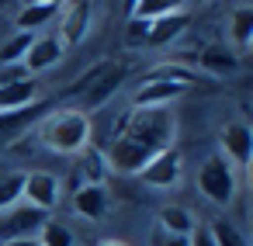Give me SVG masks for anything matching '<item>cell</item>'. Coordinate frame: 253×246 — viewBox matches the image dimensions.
<instances>
[{
	"mask_svg": "<svg viewBox=\"0 0 253 246\" xmlns=\"http://www.w3.org/2000/svg\"><path fill=\"white\" fill-rule=\"evenodd\" d=\"M63 42L56 39V35H39L32 45H28V52H25V59H21V70L28 73V77H35V73H45V70H52L59 59H63Z\"/></svg>",
	"mask_w": 253,
	"mask_h": 246,
	"instance_id": "obj_10",
	"label": "cell"
},
{
	"mask_svg": "<svg viewBox=\"0 0 253 246\" xmlns=\"http://www.w3.org/2000/svg\"><path fill=\"white\" fill-rule=\"evenodd\" d=\"M97 246H128V243H125V239H101Z\"/></svg>",
	"mask_w": 253,
	"mask_h": 246,
	"instance_id": "obj_32",
	"label": "cell"
},
{
	"mask_svg": "<svg viewBox=\"0 0 253 246\" xmlns=\"http://www.w3.org/2000/svg\"><path fill=\"white\" fill-rule=\"evenodd\" d=\"M187 87L180 83H163V80H142V87L132 94V108L135 111H149V108H170Z\"/></svg>",
	"mask_w": 253,
	"mask_h": 246,
	"instance_id": "obj_11",
	"label": "cell"
},
{
	"mask_svg": "<svg viewBox=\"0 0 253 246\" xmlns=\"http://www.w3.org/2000/svg\"><path fill=\"white\" fill-rule=\"evenodd\" d=\"M49 222L45 211L18 201L14 208L0 211V243H11V239H35L42 232V225Z\"/></svg>",
	"mask_w": 253,
	"mask_h": 246,
	"instance_id": "obj_4",
	"label": "cell"
},
{
	"mask_svg": "<svg viewBox=\"0 0 253 246\" xmlns=\"http://www.w3.org/2000/svg\"><path fill=\"white\" fill-rule=\"evenodd\" d=\"M32 42H35V35H28V32H18L11 42H4L0 45V66H21V59H25Z\"/></svg>",
	"mask_w": 253,
	"mask_h": 246,
	"instance_id": "obj_24",
	"label": "cell"
},
{
	"mask_svg": "<svg viewBox=\"0 0 253 246\" xmlns=\"http://www.w3.org/2000/svg\"><path fill=\"white\" fill-rule=\"evenodd\" d=\"M108 205H111V194L108 187H97V184H80L73 191V211L90 218V222H101L108 215Z\"/></svg>",
	"mask_w": 253,
	"mask_h": 246,
	"instance_id": "obj_12",
	"label": "cell"
},
{
	"mask_svg": "<svg viewBox=\"0 0 253 246\" xmlns=\"http://www.w3.org/2000/svg\"><path fill=\"white\" fill-rule=\"evenodd\" d=\"M180 173H184V160H180V149H177V146L156 153V156L139 170L142 184H149V187H156V191H170V187H177Z\"/></svg>",
	"mask_w": 253,
	"mask_h": 246,
	"instance_id": "obj_6",
	"label": "cell"
},
{
	"mask_svg": "<svg viewBox=\"0 0 253 246\" xmlns=\"http://www.w3.org/2000/svg\"><path fill=\"white\" fill-rule=\"evenodd\" d=\"M21 187H25V170H0V211L21 201Z\"/></svg>",
	"mask_w": 253,
	"mask_h": 246,
	"instance_id": "obj_23",
	"label": "cell"
},
{
	"mask_svg": "<svg viewBox=\"0 0 253 246\" xmlns=\"http://www.w3.org/2000/svg\"><path fill=\"white\" fill-rule=\"evenodd\" d=\"M205 229H208V236H211L215 246H246V236H243L232 222H225V218H215V222L205 225Z\"/></svg>",
	"mask_w": 253,
	"mask_h": 246,
	"instance_id": "obj_25",
	"label": "cell"
},
{
	"mask_svg": "<svg viewBox=\"0 0 253 246\" xmlns=\"http://www.w3.org/2000/svg\"><path fill=\"white\" fill-rule=\"evenodd\" d=\"M39 104V83L35 77L14 80L7 87H0V111H18V108H32Z\"/></svg>",
	"mask_w": 253,
	"mask_h": 246,
	"instance_id": "obj_14",
	"label": "cell"
},
{
	"mask_svg": "<svg viewBox=\"0 0 253 246\" xmlns=\"http://www.w3.org/2000/svg\"><path fill=\"white\" fill-rule=\"evenodd\" d=\"M39 115H42V104L18 108V111H0V139H11V135L25 132L32 122H39Z\"/></svg>",
	"mask_w": 253,
	"mask_h": 246,
	"instance_id": "obj_18",
	"label": "cell"
},
{
	"mask_svg": "<svg viewBox=\"0 0 253 246\" xmlns=\"http://www.w3.org/2000/svg\"><path fill=\"white\" fill-rule=\"evenodd\" d=\"M90 21H94V4H90V0L66 4V7L59 11V35H56V39L63 42V49H77V45L87 39Z\"/></svg>",
	"mask_w": 253,
	"mask_h": 246,
	"instance_id": "obj_7",
	"label": "cell"
},
{
	"mask_svg": "<svg viewBox=\"0 0 253 246\" xmlns=\"http://www.w3.org/2000/svg\"><path fill=\"white\" fill-rule=\"evenodd\" d=\"M198 191H201L211 205L225 208V205H232V198H236V191H239V177H236V170H232L218 153H211V156L198 166Z\"/></svg>",
	"mask_w": 253,
	"mask_h": 246,
	"instance_id": "obj_3",
	"label": "cell"
},
{
	"mask_svg": "<svg viewBox=\"0 0 253 246\" xmlns=\"http://www.w3.org/2000/svg\"><path fill=\"white\" fill-rule=\"evenodd\" d=\"M173 135H177V118L170 108H149V111L132 108V111H125L115 135H111V146L104 153L108 170L139 173L156 153L173 146Z\"/></svg>",
	"mask_w": 253,
	"mask_h": 246,
	"instance_id": "obj_1",
	"label": "cell"
},
{
	"mask_svg": "<svg viewBox=\"0 0 253 246\" xmlns=\"http://www.w3.org/2000/svg\"><path fill=\"white\" fill-rule=\"evenodd\" d=\"M108 63H111V59H104V63H97V66H90L87 73H80V77H77V80H73V83L66 87V94H87V90H90V87L97 83V77H101V73L108 70Z\"/></svg>",
	"mask_w": 253,
	"mask_h": 246,
	"instance_id": "obj_27",
	"label": "cell"
},
{
	"mask_svg": "<svg viewBox=\"0 0 253 246\" xmlns=\"http://www.w3.org/2000/svg\"><path fill=\"white\" fill-rule=\"evenodd\" d=\"M201 70L205 73H215V77H225V73H236L239 70V52L225 49V45H205L201 56H198Z\"/></svg>",
	"mask_w": 253,
	"mask_h": 246,
	"instance_id": "obj_16",
	"label": "cell"
},
{
	"mask_svg": "<svg viewBox=\"0 0 253 246\" xmlns=\"http://www.w3.org/2000/svg\"><path fill=\"white\" fill-rule=\"evenodd\" d=\"M125 77H128V63H125V59H118V63L111 59V63H108V70L97 77V83L84 94V108H80V111L90 118V111L104 108V104L118 94V87H122V80H125Z\"/></svg>",
	"mask_w": 253,
	"mask_h": 246,
	"instance_id": "obj_9",
	"label": "cell"
},
{
	"mask_svg": "<svg viewBox=\"0 0 253 246\" xmlns=\"http://www.w3.org/2000/svg\"><path fill=\"white\" fill-rule=\"evenodd\" d=\"M21 201L49 215V211L59 205V177L49 173V170H32V173H25Z\"/></svg>",
	"mask_w": 253,
	"mask_h": 246,
	"instance_id": "obj_8",
	"label": "cell"
},
{
	"mask_svg": "<svg viewBox=\"0 0 253 246\" xmlns=\"http://www.w3.org/2000/svg\"><path fill=\"white\" fill-rule=\"evenodd\" d=\"M229 35H232V42H236L239 52L250 49V42H253V7H250V4H243V7L232 11V18H229ZM236 49H232V52H236Z\"/></svg>",
	"mask_w": 253,
	"mask_h": 246,
	"instance_id": "obj_19",
	"label": "cell"
},
{
	"mask_svg": "<svg viewBox=\"0 0 253 246\" xmlns=\"http://www.w3.org/2000/svg\"><path fill=\"white\" fill-rule=\"evenodd\" d=\"M39 142L49 153L77 156V153H84L90 146V118L80 108H59V111H52V115L42 118Z\"/></svg>",
	"mask_w": 253,
	"mask_h": 246,
	"instance_id": "obj_2",
	"label": "cell"
},
{
	"mask_svg": "<svg viewBox=\"0 0 253 246\" xmlns=\"http://www.w3.org/2000/svg\"><path fill=\"white\" fill-rule=\"evenodd\" d=\"M146 35H149V25H146V21H135V18H132V21L125 25V45H128V49L146 45Z\"/></svg>",
	"mask_w": 253,
	"mask_h": 246,
	"instance_id": "obj_28",
	"label": "cell"
},
{
	"mask_svg": "<svg viewBox=\"0 0 253 246\" xmlns=\"http://www.w3.org/2000/svg\"><path fill=\"white\" fill-rule=\"evenodd\" d=\"M191 246H215L211 243V236H208V229L205 225H198L194 232H191Z\"/></svg>",
	"mask_w": 253,
	"mask_h": 246,
	"instance_id": "obj_29",
	"label": "cell"
},
{
	"mask_svg": "<svg viewBox=\"0 0 253 246\" xmlns=\"http://www.w3.org/2000/svg\"><path fill=\"white\" fill-rule=\"evenodd\" d=\"M156 246H191V236H163Z\"/></svg>",
	"mask_w": 253,
	"mask_h": 246,
	"instance_id": "obj_30",
	"label": "cell"
},
{
	"mask_svg": "<svg viewBox=\"0 0 253 246\" xmlns=\"http://www.w3.org/2000/svg\"><path fill=\"white\" fill-rule=\"evenodd\" d=\"M184 4L180 0H139V4L132 7V18L135 21H160V18H167V14H173V11H180Z\"/></svg>",
	"mask_w": 253,
	"mask_h": 246,
	"instance_id": "obj_22",
	"label": "cell"
},
{
	"mask_svg": "<svg viewBox=\"0 0 253 246\" xmlns=\"http://www.w3.org/2000/svg\"><path fill=\"white\" fill-rule=\"evenodd\" d=\"M59 4L56 0H42V4H25L21 11H18V18H14V25H18V32H28V35H35L39 28H45L52 18H59Z\"/></svg>",
	"mask_w": 253,
	"mask_h": 246,
	"instance_id": "obj_15",
	"label": "cell"
},
{
	"mask_svg": "<svg viewBox=\"0 0 253 246\" xmlns=\"http://www.w3.org/2000/svg\"><path fill=\"white\" fill-rule=\"evenodd\" d=\"M156 222H160L163 236H191V232L198 229L194 215H191L187 208H180V205H163L160 215H156Z\"/></svg>",
	"mask_w": 253,
	"mask_h": 246,
	"instance_id": "obj_17",
	"label": "cell"
},
{
	"mask_svg": "<svg viewBox=\"0 0 253 246\" xmlns=\"http://www.w3.org/2000/svg\"><path fill=\"white\" fill-rule=\"evenodd\" d=\"M35 239H39V246H77L73 232H70L63 222H52V218L42 225V232H39Z\"/></svg>",
	"mask_w": 253,
	"mask_h": 246,
	"instance_id": "obj_26",
	"label": "cell"
},
{
	"mask_svg": "<svg viewBox=\"0 0 253 246\" xmlns=\"http://www.w3.org/2000/svg\"><path fill=\"white\" fill-rule=\"evenodd\" d=\"M80 173H84V184H97L104 187V177H108V160L97 146H87L80 153Z\"/></svg>",
	"mask_w": 253,
	"mask_h": 246,
	"instance_id": "obj_20",
	"label": "cell"
},
{
	"mask_svg": "<svg viewBox=\"0 0 253 246\" xmlns=\"http://www.w3.org/2000/svg\"><path fill=\"white\" fill-rule=\"evenodd\" d=\"M187 25H191V14H187V7H180V11H173V14L160 18V21H149L146 45H153V49H163V45L177 42V39L184 35V28H187Z\"/></svg>",
	"mask_w": 253,
	"mask_h": 246,
	"instance_id": "obj_13",
	"label": "cell"
},
{
	"mask_svg": "<svg viewBox=\"0 0 253 246\" xmlns=\"http://www.w3.org/2000/svg\"><path fill=\"white\" fill-rule=\"evenodd\" d=\"M218 146H222V160L232 166V170H246L250 160H253V128L246 122H229L222 125L218 132Z\"/></svg>",
	"mask_w": 253,
	"mask_h": 246,
	"instance_id": "obj_5",
	"label": "cell"
},
{
	"mask_svg": "<svg viewBox=\"0 0 253 246\" xmlns=\"http://www.w3.org/2000/svg\"><path fill=\"white\" fill-rule=\"evenodd\" d=\"M0 246H39V239H11V243H0Z\"/></svg>",
	"mask_w": 253,
	"mask_h": 246,
	"instance_id": "obj_31",
	"label": "cell"
},
{
	"mask_svg": "<svg viewBox=\"0 0 253 246\" xmlns=\"http://www.w3.org/2000/svg\"><path fill=\"white\" fill-rule=\"evenodd\" d=\"M142 80H163V83H180V87H191L198 77H194V70H187V66H180V63H160V66L146 70V73H142Z\"/></svg>",
	"mask_w": 253,
	"mask_h": 246,
	"instance_id": "obj_21",
	"label": "cell"
}]
</instances>
